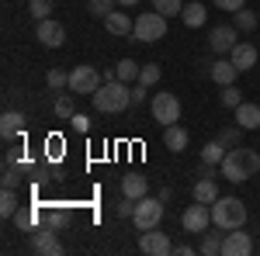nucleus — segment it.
Returning a JSON list of instances; mask_svg holds the SVG:
<instances>
[{
	"mask_svg": "<svg viewBox=\"0 0 260 256\" xmlns=\"http://www.w3.org/2000/svg\"><path fill=\"white\" fill-rule=\"evenodd\" d=\"M222 177L229 180V184H243V180L257 177L260 170V153L257 149H246V145H233L229 153H225V159H222Z\"/></svg>",
	"mask_w": 260,
	"mask_h": 256,
	"instance_id": "nucleus-1",
	"label": "nucleus"
},
{
	"mask_svg": "<svg viewBox=\"0 0 260 256\" xmlns=\"http://www.w3.org/2000/svg\"><path fill=\"white\" fill-rule=\"evenodd\" d=\"M90 97H94V107H98L101 115H118V111H125L132 104V87L121 83V80H108V83H101L98 94H90Z\"/></svg>",
	"mask_w": 260,
	"mask_h": 256,
	"instance_id": "nucleus-2",
	"label": "nucleus"
},
{
	"mask_svg": "<svg viewBox=\"0 0 260 256\" xmlns=\"http://www.w3.org/2000/svg\"><path fill=\"white\" fill-rule=\"evenodd\" d=\"M212 225L222 229V232H233V229H243L246 225V204L240 197H215L212 201Z\"/></svg>",
	"mask_w": 260,
	"mask_h": 256,
	"instance_id": "nucleus-3",
	"label": "nucleus"
},
{
	"mask_svg": "<svg viewBox=\"0 0 260 256\" xmlns=\"http://www.w3.org/2000/svg\"><path fill=\"white\" fill-rule=\"evenodd\" d=\"M160 218H163V201L160 197H139L136 201V211H132V225L136 232H149V229H160Z\"/></svg>",
	"mask_w": 260,
	"mask_h": 256,
	"instance_id": "nucleus-4",
	"label": "nucleus"
},
{
	"mask_svg": "<svg viewBox=\"0 0 260 256\" xmlns=\"http://www.w3.org/2000/svg\"><path fill=\"white\" fill-rule=\"evenodd\" d=\"M136 42H146V45H153V42H160L167 35V18H163L160 11H142L139 18H136Z\"/></svg>",
	"mask_w": 260,
	"mask_h": 256,
	"instance_id": "nucleus-5",
	"label": "nucleus"
},
{
	"mask_svg": "<svg viewBox=\"0 0 260 256\" xmlns=\"http://www.w3.org/2000/svg\"><path fill=\"white\" fill-rule=\"evenodd\" d=\"M149 111H153V118L160 121L163 128H167V125H174V121H180V100H177V94H167V90L153 94Z\"/></svg>",
	"mask_w": 260,
	"mask_h": 256,
	"instance_id": "nucleus-6",
	"label": "nucleus"
},
{
	"mask_svg": "<svg viewBox=\"0 0 260 256\" xmlns=\"http://www.w3.org/2000/svg\"><path fill=\"white\" fill-rule=\"evenodd\" d=\"M101 83H104V77H101L94 66H77L70 73V90L73 94H98Z\"/></svg>",
	"mask_w": 260,
	"mask_h": 256,
	"instance_id": "nucleus-7",
	"label": "nucleus"
},
{
	"mask_svg": "<svg viewBox=\"0 0 260 256\" xmlns=\"http://www.w3.org/2000/svg\"><path fill=\"white\" fill-rule=\"evenodd\" d=\"M180 225L187 229V232H205L208 225H212V204H191V208H184V215H180Z\"/></svg>",
	"mask_w": 260,
	"mask_h": 256,
	"instance_id": "nucleus-8",
	"label": "nucleus"
},
{
	"mask_svg": "<svg viewBox=\"0 0 260 256\" xmlns=\"http://www.w3.org/2000/svg\"><path fill=\"white\" fill-rule=\"evenodd\" d=\"M31 249H35V253H45V256H59L62 253V242L56 239V229H49V225H35V229H31Z\"/></svg>",
	"mask_w": 260,
	"mask_h": 256,
	"instance_id": "nucleus-9",
	"label": "nucleus"
},
{
	"mask_svg": "<svg viewBox=\"0 0 260 256\" xmlns=\"http://www.w3.org/2000/svg\"><path fill=\"white\" fill-rule=\"evenodd\" d=\"M139 253H146V256H167V253H174V242L167 239V232L149 229V232H139Z\"/></svg>",
	"mask_w": 260,
	"mask_h": 256,
	"instance_id": "nucleus-10",
	"label": "nucleus"
},
{
	"mask_svg": "<svg viewBox=\"0 0 260 256\" xmlns=\"http://www.w3.org/2000/svg\"><path fill=\"white\" fill-rule=\"evenodd\" d=\"M236 24H215L212 28V35H208V45H212V52L222 56V52H233V45H236Z\"/></svg>",
	"mask_w": 260,
	"mask_h": 256,
	"instance_id": "nucleus-11",
	"label": "nucleus"
},
{
	"mask_svg": "<svg viewBox=\"0 0 260 256\" xmlns=\"http://www.w3.org/2000/svg\"><path fill=\"white\" fill-rule=\"evenodd\" d=\"M250 253H253V239L246 236L243 229H233V232H225L222 256H250Z\"/></svg>",
	"mask_w": 260,
	"mask_h": 256,
	"instance_id": "nucleus-12",
	"label": "nucleus"
},
{
	"mask_svg": "<svg viewBox=\"0 0 260 256\" xmlns=\"http://www.w3.org/2000/svg\"><path fill=\"white\" fill-rule=\"evenodd\" d=\"M39 42L45 45V49H59L62 42H66V28H62L59 21H52V18H45V21H39Z\"/></svg>",
	"mask_w": 260,
	"mask_h": 256,
	"instance_id": "nucleus-13",
	"label": "nucleus"
},
{
	"mask_svg": "<svg viewBox=\"0 0 260 256\" xmlns=\"http://www.w3.org/2000/svg\"><path fill=\"white\" fill-rule=\"evenodd\" d=\"M229 59H233V66H236L240 73H246V69H253V66H257V49H253L250 42H236V45H233V52H229Z\"/></svg>",
	"mask_w": 260,
	"mask_h": 256,
	"instance_id": "nucleus-14",
	"label": "nucleus"
},
{
	"mask_svg": "<svg viewBox=\"0 0 260 256\" xmlns=\"http://www.w3.org/2000/svg\"><path fill=\"white\" fill-rule=\"evenodd\" d=\"M104 28H108L115 39H128V35L136 31V21L128 18V14H121V11H111V14L104 18Z\"/></svg>",
	"mask_w": 260,
	"mask_h": 256,
	"instance_id": "nucleus-15",
	"label": "nucleus"
},
{
	"mask_svg": "<svg viewBox=\"0 0 260 256\" xmlns=\"http://www.w3.org/2000/svg\"><path fill=\"white\" fill-rule=\"evenodd\" d=\"M236 125H240L243 132H257L260 128V104L243 100L240 107H236Z\"/></svg>",
	"mask_w": 260,
	"mask_h": 256,
	"instance_id": "nucleus-16",
	"label": "nucleus"
},
{
	"mask_svg": "<svg viewBox=\"0 0 260 256\" xmlns=\"http://www.w3.org/2000/svg\"><path fill=\"white\" fill-rule=\"evenodd\" d=\"M187 138H191V135H187V128H180L177 121L163 128V145H167L170 153H184V149H187Z\"/></svg>",
	"mask_w": 260,
	"mask_h": 256,
	"instance_id": "nucleus-17",
	"label": "nucleus"
},
{
	"mask_svg": "<svg viewBox=\"0 0 260 256\" xmlns=\"http://www.w3.org/2000/svg\"><path fill=\"white\" fill-rule=\"evenodd\" d=\"M121 194L132 197V201H139V197L149 194V180L142 177V173H128V177H121Z\"/></svg>",
	"mask_w": 260,
	"mask_h": 256,
	"instance_id": "nucleus-18",
	"label": "nucleus"
},
{
	"mask_svg": "<svg viewBox=\"0 0 260 256\" xmlns=\"http://www.w3.org/2000/svg\"><path fill=\"white\" fill-rule=\"evenodd\" d=\"M24 121H28V118H24L21 111H4V118H0V135L11 142L14 135H21V132H24Z\"/></svg>",
	"mask_w": 260,
	"mask_h": 256,
	"instance_id": "nucleus-19",
	"label": "nucleus"
},
{
	"mask_svg": "<svg viewBox=\"0 0 260 256\" xmlns=\"http://www.w3.org/2000/svg\"><path fill=\"white\" fill-rule=\"evenodd\" d=\"M208 73H212V80H215L219 87H229V83H236V77H240V69L233 66V59H215V66H212Z\"/></svg>",
	"mask_w": 260,
	"mask_h": 256,
	"instance_id": "nucleus-20",
	"label": "nucleus"
},
{
	"mask_svg": "<svg viewBox=\"0 0 260 256\" xmlns=\"http://www.w3.org/2000/svg\"><path fill=\"white\" fill-rule=\"evenodd\" d=\"M24 173H28V166L18 163L14 156H7V163H4V187H14V191H18L21 180H24Z\"/></svg>",
	"mask_w": 260,
	"mask_h": 256,
	"instance_id": "nucleus-21",
	"label": "nucleus"
},
{
	"mask_svg": "<svg viewBox=\"0 0 260 256\" xmlns=\"http://www.w3.org/2000/svg\"><path fill=\"white\" fill-rule=\"evenodd\" d=\"M180 18H184L187 28H201V24L208 21V11H205V4H201V0H191V4L180 11Z\"/></svg>",
	"mask_w": 260,
	"mask_h": 256,
	"instance_id": "nucleus-22",
	"label": "nucleus"
},
{
	"mask_svg": "<svg viewBox=\"0 0 260 256\" xmlns=\"http://www.w3.org/2000/svg\"><path fill=\"white\" fill-rule=\"evenodd\" d=\"M215 197H219L215 177H198V184H194V201H201V204H212Z\"/></svg>",
	"mask_w": 260,
	"mask_h": 256,
	"instance_id": "nucleus-23",
	"label": "nucleus"
},
{
	"mask_svg": "<svg viewBox=\"0 0 260 256\" xmlns=\"http://www.w3.org/2000/svg\"><path fill=\"white\" fill-rule=\"evenodd\" d=\"M225 153H229V149L222 145L219 138H212V142H208V145L201 149V163H212V166H222V159H225Z\"/></svg>",
	"mask_w": 260,
	"mask_h": 256,
	"instance_id": "nucleus-24",
	"label": "nucleus"
},
{
	"mask_svg": "<svg viewBox=\"0 0 260 256\" xmlns=\"http://www.w3.org/2000/svg\"><path fill=\"white\" fill-rule=\"evenodd\" d=\"M18 208H21V201H18V194H14V187H4V194H0V215L14 218Z\"/></svg>",
	"mask_w": 260,
	"mask_h": 256,
	"instance_id": "nucleus-25",
	"label": "nucleus"
},
{
	"mask_svg": "<svg viewBox=\"0 0 260 256\" xmlns=\"http://www.w3.org/2000/svg\"><path fill=\"white\" fill-rule=\"evenodd\" d=\"M139 69L142 66L136 59H121L118 66H115V77H118L121 83H132V80H139Z\"/></svg>",
	"mask_w": 260,
	"mask_h": 256,
	"instance_id": "nucleus-26",
	"label": "nucleus"
},
{
	"mask_svg": "<svg viewBox=\"0 0 260 256\" xmlns=\"http://www.w3.org/2000/svg\"><path fill=\"white\" fill-rule=\"evenodd\" d=\"M222 242H225V239H222L219 232H208V229H205V232H201V253L205 256L222 253Z\"/></svg>",
	"mask_w": 260,
	"mask_h": 256,
	"instance_id": "nucleus-27",
	"label": "nucleus"
},
{
	"mask_svg": "<svg viewBox=\"0 0 260 256\" xmlns=\"http://www.w3.org/2000/svg\"><path fill=\"white\" fill-rule=\"evenodd\" d=\"M52 111H56V118L70 121L73 115H77V107H73V97H70V94H59V97H56V104H52Z\"/></svg>",
	"mask_w": 260,
	"mask_h": 256,
	"instance_id": "nucleus-28",
	"label": "nucleus"
},
{
	"mask_svg": "<svg viewBox=\"0 0 260 256\" xmlns=\"http://www.w3.org/2000/svg\"><path fill=\"white\" fill-rule=\"evenodd\" d=\"M215 138H219L225 149H233V145H243V128H240V125H229V128H222Z\"/></svg>",
	"mask_w": 260,
	"mask_h": 256,
	"instance_id": "nucleus-29",
	"label": "nucleus"
},
{
	"mask_svg": "<svg viewBox=\"0 0 260 256\" xmlns=\"http://www.w3.org/2000/svg\"><path fill=\"white\" fill-rule=\"evenodd\" d=\"M233 24H236L240 31H253V28H257V14L243 7V11H236V14H233Z\"/></svg>",
	"mask_w": 260,
	"mask_h": 256,
	"instance_id": "nucleus-30",
	"label": "nucleus"
},
{
	"mask_svg": "<svg viewBox=\"0 0 260 256\" xmlns=\"http://www.w3.org/2000/svg\"><path fill=\"white\" fill-rule=\"evenodd\" d=\"M66 222H70V211H62V208H52V211H45V218H42V225H49L56 232H59Z\"/></svg>",
	"mask_w": 260,
	"mask_h": 256,
	"instance_id": "nucleus-31",
	"label": "nucleus"
},
{
	"mask_svg": "<svg viewBox=\"0 0 260 256\" xmlns=\"http://www.w3.org/2000/svg\"><path fill=\"white\" fill-rule=\"evenodd\" d=\"M136 83H146V87H153V83H160V62H146L139 69V80Z\"/></svg>",
	"mask_w": 260,
	"mask_h": 256,
	"instance_id": "nucleus-32",
	"label": "nucleus"
},
{
	"mask_svg": "<svg viewBox=\"0 0 260 256\" xmlns=\"http://www.w3.org/2000/svg\"><path fill=\"white\" fill-rule=\"evenodd\" d=\"M28 14L35 21H45L52 14V0H31V4H28Z\"/></svg>",
	"mask_w": 260,
	"mask_h": 256,
	"instance_id": "nucleus-33",
	"label": "nucleus"
},
{
	"mask_svg": "<svg viewBox=\"0 0 260 256\" xmlns=\"http://www.w3.org/2000/svg\"><path fill=\"white\" fill-rule=\"evenodd\" d=\"M115 4H118V0H90V4H87V11H90L94 18H108V14L115 11Z\"/></svg>",
	"mask_w": 260,
	"mask_h": 256,
	"instance_id": "nucleus-34",
	"label": "nucleus"
},
{
	"mask_svg": "<svg viewBox=\"0 0 260 256\" xmlns=\"http://www.w3.org/2000/svg\"><path fill=\"white\" fill-rule=\"evenodd\" d=\"M153 7L160 11L163 18H174V14H180V11H184V4H180V0H153Z\"/></svg>",
	"mask_w": 260,
	"mask_h": 256,
	"instance_id": "nucleus-35",
	"label": "nucleus"
},
{
	"mask_svg": "<svg viewBox=\"0 0 260 256\" xmlns=\"http://www.w3.org/2000/svg\"><path fill=\"white\" fill-rule=\"evenodd\" d=\"M49 87L52 90H70V73H62V69H49Z\"/></svg>",
	"mask_w": 260,
	"mask_h": 256,
	"instance_id": "nucleus-36",
	"label": "nucleus"
},
{
	"mask_svg": "<svg viewBox=\"0 0 260 256\" xmlns=\"http://www.w3.org/2000/svg\"><path fill=\"white\" fill-rule=\"evenodd\" d=\"M222 104H225V107H233V111L243 104V94L233 87V83H229V87H222Z\"/></svg>",
	"mask_w": 260,
	"mask_h": 256,
	"instance_id": "nucleus-37",
	"label": "nucleus"
},
{
	"mask_svg": "<svg viewBox=\"0 0 260 256\" xmlns=\"http://www.w3.org/2000/svg\"><path fill=\"white\" fill-rule=\"evenodd\" d=\"M14 225H18V229H35V225H39V215H31V211H21V208H18V215H14Z\"/></svg>",
	"mask_w": 260,
	"mask_h": 256,
	"instance_id": "nucleus-38",
	"label": "nucleus"
},
{
	"mask_svg": "<svg viewBox=\"0 0 260 256\" xmlns=\"http://www.w3.org/2000/svg\"><path fill=\"white\" fill-rule=\"evenodd\" d=\"M70 128H73V132H90V118H87V115H73V118H70Z\"/></svg>",
	"mask_w": 260,
	"mask_h": 256,
	"instance_id": "nucleus-39",
	"label": "nucleus"
},
{
	"mask_svg": "<svg viewBox=\"0 0 260 256\" xmlns=\"http://www.w3.org/2000/svg\"><path fill=\"white\" fill-rule=\"evenodd\" d=\"M215 7H219V11H233V14H236V11H243V7H246V0H215Z\"/></svg>",
	"mask_w": 260,
	"mask_h": 256,
	"instance_id": "nucleus-40",
	"label": "nucleus"
},
{
	"mask_svg": "<svg viewBox=\"0 0 260 256\" xmlns=\"http://www.w3.org/2000/svg\"><path fill=\"white\" fill-rule=\"evenodd\" d=\"M146 97H149V94H146V83H136V87H132V107H136V104H142Z\"/></svg>",
	"mask_w": 260,
	"mask_h": 256,
	"instance_id": "nucleus-41",
	"label": "nucleus"
},
{
	"mask_svg": "<svg viewBox=\"0 0 260 256\" xmlns=\"http://www.w3.org/2000/svg\"><path fill=\"white\" fill-rule=\"evenodd\" d=\"M132 211H136V201H132V197H125V201L118 204V215L121 218H132Z\"/></svg>",
	"mask_w": 260,
	"mask_h": 256,
	"instance_id": "nucleus-42",
	"label": "nucleus"
},
{
	"mask_svg": "<svg viewBox=\"0 0 260 256\" xmlns=\"http://www.w3.org/2000/svg\"><path fill=\"white\" fill-rule=\"evenodd\" d=\"M174 253H177V256H191V253H194V249H191L187 242H180V246H174Z\"/></svg>",
	"mask_w": 260,
	"mask_h": 256,
	"instance_id": "nucleus-43",
	"label": "nucleus"
},
{
	"mask_svg": "<svg viewBox=\"0 0 260 256\" xmlns=\"http://www.w3.org/2000/svg\"><path fill=\"white\" fill-rule=\"evenodd\" d=\"M121 7H136V4H139V0H118Z\"/></svg>",
	"mask_w": 260,
	"mask_h": 256,
	"instance_id": "nucleus-44",
	"label": "nucleus"
}]
</instances>
